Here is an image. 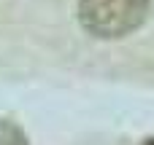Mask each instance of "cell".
<instances>
[{"mask_svg": "<svg viewBox=\"0 0 154 145\" xmlns=\"http://www.w3.org/2000/svg\"><path fill=\"white\" fill-rule=\"evenodd\" d=\"M149 5L152 0H79V22L89 35L116 40L146 22Z\"/></svg>", "mask_w": 154, "mask_h": 145, "instance_id": "cell-1", "label": "cell"}, {"mask_svg": "<svg viewBox=\"0 0 154 145\" xmlns=\"http://www.w3.org/2000/svg\"><path fill=\"white\" fill-rule=\"evenodd\" d=\"M0 145H30V137L16 121L0 118Z\"/></svg>", "mask_w": 154, "mask_h": 145, "instance_id": "cell-2", "label": "cell"}, {"mask_svg": "<svg viewBox=\"0 0 154 145\" xmlns=\"http://www.w3.org/2000/svg\"><path fill=\"white\" fill-rule=\"evenodd\" d=\"M143 145H154V137H149V140H143Z\"/></svg>", "mask_w": 154, "mask_h": 145, "instance_id": "cell-3", "label": "cell"}]
</instances>
